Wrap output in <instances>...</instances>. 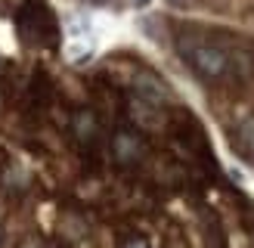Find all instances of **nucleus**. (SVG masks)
Returning a JSON list of instances; mask_svg holds the SVG:
<instances>
[{"mask_svg":"<svg viewBox=\"0 0 254 248\" xmlns=\"http://www.w3.org/2000/svg\"><path fill=\"white\" fill-rule=\"evenodd\" d=\"M177 53L208 84H230V81H248L254 74V59L245 50H230L208 41L198 34L177 37Z\"/></svg>","mask_w":254,"mask_h":248,"instance_id":"obj_1","label":"nucleus"},{"mask_svg":"<svg viewBox=\"0 0 254 248\" xmlns=\"http://www.w3.org/2000/svg\"><path fill=\"white\" fill-rule=\"evenodd\" d=\"M127 118H130L136 127H143V130H161V124H164L161 109L146 103V99H136V96L127 103Z\"/></svg>","mask_w":254,"mask_h":248,"instance_id":"obj_2","label":"nucleus"},{"mask_svg":"<svg viewBox=\"0 0 254 248\" xmlns=\"http://www.w3.org/2000/svg\"><path fill=\"white\" fill-rule=\"evenodd\" d=\"M112 155H115V161H121V165H133V161L143 158V143H139L136 133L118 130L112 136Z\"/></svg>","mask_w":254,"mask_h":248,"instance_id":"obj_3","label":"nucleus"},{"mask_svg":"<svg viewBox=\"0 0 254 248\" xmlns=\"http://www.w3.org/2000/svg\"><path fill=\"white\" fill-rule=\"evenodd\" d=\"M71 130L78 136V143L87 146V143H93L99 136V118L90 109H81V112H74V118H71Z\"/></svg>","mask_w":254,"mask_h":248,"instance_id":"obj_4","label":"nucleus"},{"mask_svg":"<svg viewBox=\"0 0 254 248\" xmlns=\"http://www.w3.org/2000/svg\"><path fill=\"white\" fill-rule=\"evenodd\" d=\"M133 90H136V99H146V103L158 106V109H161L164 99H168V90H164L152 74H136V78H133Z\"/></svg>","mask_w":254,"mask_h":248,"instance_id":"obj_5","label":"nucleus"},{"mask_svg":"<svg viewBox=\"0 0 254 248\" xmlns=\"http://www.w3.org/2000/svg\"><path fill=\"white\" fill-rule=\"evenodd\" d=\"M236 146L242 149L248 158H254V115H248L236 124Z\"/></svg>","mask_w":254,"mask_h":248,"instance_id":"obj_6","label":"nucleus"},{"mask_svg":"<svg viewBox=\"0 0 254 248\" xmlns=\"http://www.w3.org/2000/svg\"><path fill=\"white\" fill-rule=\"evenodd\" d=\"M124 248H149L146 239H130V242H124Z\"/></svg>","mask_w":254,"mask_h":248,"instance_id":"obj_7","label":"nucleus"},{"mask_svg":"<svg viewBox=\"0 0 254 248\" xmlns=\"http://www.w3.org/2000/svg\"><path fill=\"white\" fill-rule=\"evenodd\" d=\"M87 3H96V6H106V3H112V0H87Z\"/></svg>","mask_w":254,"mask_h":248,"instance_id":"obj_8","label":"nucleus"},{"mask_svg":"<svg viewBox=\"0 0 254 248\" xmlns=\"http://www.w3.org/2000/svg\"><path fill=\"white\" fill-rule=\"evenodd\" d=\"M133 3H136V6H146V3H149V0H133Z\"/></svg>","mask_w":254,"mask_h":248,"instance_id":"obj_9","label":"nucleus"},{"mask_svg":"<svg viewBox=\"0 0 254 248\" xmlns=\"http://www.w3.org/2000/svg\"><path fill=\"white\" fill-rule=\"evenodd\" d=\"M171 3H177V6H180V3H186V0H171Z\"/></svg>","mask_w":254,"mask_h":248,"instance_id":"obj_10","label":"nucleus"},{"mask_svg":"<svg viewBox=\"0 0 254 248\" xmlns=\"http://www.w3.org/2000/svg\"><path fill=\"white\" fill-rule=\"evenodd\" d=\"M0 239H3V230H0Z\"/></svg>","mask_w":254,"mask_h":248,"instance_id":"obj_11","label":"nucleus"}]
</instances>
